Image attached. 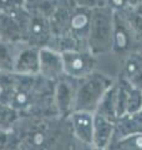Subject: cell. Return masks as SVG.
I'll return each instance as SVG.
<instances>
[{
	"instance_id": "cell-11",
	"label": "cell",
	"mask_w": 142,
	"mask_h": 150,
	"mask_svg": "<svg viewBox=\"0 0 142 150\" xmlns=\"http://www.w3.org/2000/svg\"><path fill=\"white\" fill-rule=\"evenodd\" d=\"M127 1H129L130 4H132V5H134V6H136L137 4H138V3L141 1V0H127Z\"/></svg>"
},
{
	"instance_id": "cell-6",
	"label": "cell",
	"mask_w": 142,
	"mask_h": 150,
	"mask_svg": "<svg viewBox=\"0 0 142 150\" xmlns=\"http://www.w3.org/2000/svg\"><path fill=\"white\" fill-rule=\"evenodd\" d=\"M40 60H41L42 68L49 69L47 70L49 74H50V68H51V74L53 75H56L58 73H60V71H63L64 70L61 55L55 54V53H53V51H49V50L42 51V54L40 56Z\"/></svg>"
},
{
	"instance_id": "cell-3",
	"label": "cell",
	"mask_w": 142,
	"mask_h": 150,
	"mask_svg": "<svg viewBox=\"0 0 142 150\" xmlns=\"http://www.w3.org/2000/svg\"><path fill=\"white\" fill-rule=\"evenodd\" d=\"M64 71L71 76H89L92 73L95 59L89 54L77 53V51H65L61 55Z\"/></svg>"
},
{
	"instance_id": "cell-2",
	"label": "cell",
	"mask_w": 142,
	"mask_h": 150,
	"mask_svg": "<svg viewBox=\"0 0 142 150\" xmlns=\"http://www.w3.org/2000/svg\"><path fill=\"white\" fill-rule=\"evenodd\" d=\"M112 86V80L106 78L102 74H91L89 75V80L80 90L79 95V104L81 111H93L97 109L100 101L105 96L107 90Z\"/></svg>"
},
{
	"instance_id": "cell-10",
	"label": "cell",
	"mask_w": 142,
	"mask_h": 150,
	"mask_svg": "<svg viewBox=\"0 0 142 150\" xmlns=\"http://www.w3.org/2000/svg\"><path fill=\"white\" fill-rule=\"evenodd\" d=\"M108 3H110V6L112 10L120 11L122 9H125L126 4L129 1H127V0H108Z\"/></svg>"
},
{
	"instance_id": "cell-7",
	"label": "cell",
	"mask_w": 142,
	"mask_h": 150,
	"mask_svg": "<svg viewBox=\"0 0 142 150\" xmlns=\"http://www.w3.org/2000/svg\"><path fill=\"white\" fill-rule=\"evenodd\" d=\"M130 43V35L126 31L125 25L117 24L113 19V48L117 50H125Z\"/></svg>"
},
{
	"instance_id": "cell-4",
	"label": "cell",
	"mask_w": 142,
	"mask_h": 150,
	"mask_svg": "<svg viewBox=\"0 0 142 150\" xmlns=\"http://www.w3.org/2000/svg\"><path fill=\"white\" fill-rule=\"evenodd\" d=\"M93 121L95 115L87 111H79L72 115L74 128L77 137L85 143H93Z\"/></svg>"
},
{
	"instance_id": "cell-9",
	"label": "cell",
	"mask_w": 142,
	"mask_h": 150,
	"mask_svg": "<svg viewBox=\"0 0 142 150\" xmlns=\"http://www.w3.org/2000/svg\"><path fill=\"white\" fill-rule=\"evenodd\" d=\"M118 150H142V133L126 135L120 138L117 144Z\"/></svg>"
},
{
	"instance_id": "cell-8",
	"label": "cell",
	"mask_w": 142,
	"mask_h": 150,
	"mask_svg": "<svg viewBox=\"0 0 142 150\" xmlns=\"http://www.w3.org/2000/svg\"><path fill=\"white\" fill-rule=\"evenodd\" d=\"M142 109V93L138 88L131 86L129 91V103H127L126 115H134Z\"/></svg>"
},
{
	"instance_id": "cell-5",
	"label": "cell",
	"mask_w": 142,
	"mask_h": 150,
	"mask_svg": "<svg viewBox=\"0 0 142 150\" xmlns=\"http://www.w3.org/2000/svg\"><path fill=\"white\" fill-rule=\"evenodd\" d=\"M113 129H115V124L112 121L96 114L95 115V121H93V143L92 144H95L100 149L106 148L112 138Z\"/></svg>"
},
{
	"instance_id": "cell-1",
	"label": "cell",
	"mask_w": 142,
	"mask_h": 150,
	"mask_svg": "<svg viewBox=\"0 0 142 150\" xmlns=\"http://www.w3.org/2000/svg\"><path fill=\"white\" fill-rule=\"evenodd\" d=\"M90 48L93 53H106L113 48V16L106 9L93 13L90 24Z\"/></svg>"
}]
</instances>
